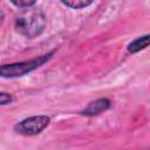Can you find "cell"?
<instances>
[{
  "mask_svg": "<svg viewBox=\"0 0 150 150\" xmlns=\"http://www.w3.org/2000/svg\"><path fill=\"white\" fill-rule=\"evenodd\" d=\"M47 16L39 8H27L22 11L14 20L15 30L27 39H34L45 32Z\"/></svg>",
  "mask_w": 150,
  "mask_h": 150,
  "instance_id": "obj_1",
  "label": "cell"
},
{
  "mask_svg": "<svg viewBox=\"0 0 150 150\" xmlns=\"http://www.w3.org/2000/svg\"><path fill=\"white\" fill-rule=\"evenodd\" d=\"M56 50L48 52L47 54H43L41 56H38L32 60L27 61H20V62H14V63H8V64H2L0 68V75L4 79H14V77H20L23 75H27L39 67L43 66L46 62H48L53 55L55 54Z\"/></svg>",
  "mask_w": 150,
  "mask_h": 150,
  "instance_id": "obj_2",
  "label": "cell"
},
{
  "mask_svg": "<svg viewBox=\"0 0 150 150\" xmlns=\"http://www.w3.org/2000/svg\"><path fill=\"white\" fill-rule=\"evenodd\" d=\"M50 123V117L47 115H34L21 120L14 124L13 129L22 136H36L41 134Z\"/></svg>",
  "mask_w": 150,
  "mask_h": 150,
  "instance_id": "obj_3",
  "label": "cell"
},
{
  "mask_svg": "<svg viewBox=\"0 0 150 150\" xmlns=\"http://www.w3.org/2000/svg\"><path fill=\"white\" fill-rule=\"evenodd\" d=\"M110 107H111V101L108 97H100L97 100L89 102L88 105L84 109H82L79 114L87 116V117H93V116H97V115L107 111Z\"/></svg>",
  "mask_w": 150,
  "mask_h": 150,
  "instance_id": "obj_4",
  "label": "cell"
},
{
  "mask_svg": "<svg viewBox=\"0 0 150 150\" xmlns=\"http://www.w3.org/2000/svg\"><path fill=\"white\" fill-rule=\"evenodd\" d=\"M150 46V34H145V35H142V36H138L136 38L135 40H132L128 47H127V50L128 53L130 54H136L143 49H145L146 47Z\"/></svg>",
  "mask_w": 150,
  "mask_h": 150,
  "instance_id": "obj_5",
  "label": "cell"
},
{
  "mask_svg": "<svg viewBox=\"0 0 150 150\" xmlns=\"http://www.w3.org/2000/svg\"><path fill=\"white\" fill-rule=\"evenodd\" d=\"M61 4L66 7H69L71 9H82L94 4V1H87V0H69V1H61Z\"/></svg>",
  "mask_w": 150,
  "mask_h": 150,
  "instance_id": "obj_6",
  "label": "cell"
},
{
  "mask_svg": "<svg viewBox=\"0 0 150 150\" xmlns=\"http://www.w3.org/2000/svg\"><path fill=\"white\" fill-rule=\"evenodd\" d=\"M12 5H14L15 7H19V8H30V7H33L35 4H36V1H29V0H11L9 1Z\"/></svg>",
  "mask_w": 150,
  "mask_h": 150,
  "instance_id": "obj_7",
  "label": "cell"
},
{
  "mask_svg": "<svg viewBox=\"0 0 150 150\" xmlns=\"http://www.w3.org/2000/svg\"><path fill=\"white\" fill-rule=\"evenodd\" d=\"M13 96L6 91H1L0 93V104L1 105H6V104H9L13 102Z\"/></svg>",
  "mask_w": 150,
  "mask_h": 150,
  "instance_id": "obj_8",
  "label": "cell"
}]
</instances>
